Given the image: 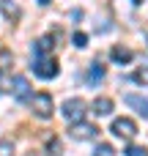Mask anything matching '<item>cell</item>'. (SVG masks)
I'll list each match as a JSON object with an SVG mask.
<instances>
[{
    "instance_id": "obj_1",
    "label": "cell",
    "mask_w": 148,
    "mask_h": 156,
    "mask_svg": "<svg viewBox=\"0 0 148 156\" xmlns=\"http://www.w3.org/2000/svg\"><path fill=\"white\" fill-rule=\"evenodd\" d=\"M33 74H36V77H41V80H55V77L60 74V66H58V60H55V58L36 55V60H33Z\"/></svg>"
},
{
    "instance_id": "obj_2",
    "label": "cell",
    "mask_w": 148,
    "mask_h": 156,
    "mask_svg": "<svg viewBox=\"0 0 148 156\" xmlns=\"http://www.w3.org/2000/svg\"><path fill=\"white\" fill-rule=\"evenodd\" d=\"M30 110H33V115L36 118H52V110H55V101H52V96L49 93H33L30 96Z\"/></svg>"
},
{
    "instance_id": "obj_3",
    "label": "cell",
    "mask_w": 148,
    "mask_h": 156,
    "mask_svg": "<svg viewBox=\"0 0 148 156\" xmlns=\"http://www.w3.org/2000/svg\"><path fill=\"white\" fill-rule=\"evenodd\" d=\"M96 134H99V129L91 126V123H85V121H74L71 129H69V137L77 140V143H82V140H93Z\"/></svg>"
},
{
    "instance_id": "obj_4",
    "label": "cell",
    "mask_w": 148,
    "mask_h": 156,
    "mask_svg": "<svg viewBox=\"0 0 148 156\" xmlns=\"http://www.w3.org/2000/svg\"><path fill=\"white\" fill-rule=\"evenodd\" d=\"M85 107H88V104H85L82 99H69V101L63 104V110H60V112H63V118H66V121H71V123H74V121H82V118H85Z\"/></svg>"
},
{
    "instance_id": "obj_5",
    "label": "cell",
    "mask_w": 148,
    "mask_h": 156,
    "mask_svg": "<svg viewBox=\"0 0 148 156\" xmlns=\"http://www.w3.org/2000/svg\"><path fill=\"white\" fill-rule=\"evenodd\" d=\"M113 134L121 137V140H132L137 134V123L132 118H115L113 121Z\"/></svg>"
},
{
    "instance_id": "obj_6",
    "label": "cell",
    "mask_w": 148,
    "mask_h": 156,
    "mask_svg": "<svg viewBox=\"0 0 148 156\" xmlns=\"http://www.w3.org/2000/svg\"><path fill=\"white\" fill-rule=\"evenodd\" d=\"M11 85H14V88H11V93H14V96H16L19 101H25V99H30V82H27V77H22V74H16Z\"/></svg>"
},
{
    "instance_id": "obj_7",
    "label": "cell",
    "mask_w": 148,
    "mask_h": 156,
    "mask_svg": "<svg viewBox=\"0 0 148 156\" xmlns=\"http://www.w3.org/2000/svg\"><path fill=\"white\" fill-rule=\"evenodd\" d=\"M126 104L132 107V110H137L143 118H148V99L146 96H137V93H129L126 96Z\"/></svg>"
},
{
    "instance_id": "obj_8",
    "label": "cell",
    "mask_w": 148,
    "mask_h": 156,
    "mask_svg": "<svg viewBox=\"0 0 148 156\" xmlns=\"http://www.w3.org/2000/svg\"><path fill=\"white\" fill-rule=\"evenodd\" d=\"M93 112L96 115H110L113 112V99H107V96H99V99H93Z\"/></svg>"
},
{
    "instance_id": "obj_9",
    "label": "cell",
    "mask_w": 148,
    "mask_h": 156,
    "mask_svg": "<svg viewBox=\"0 0 148 156\" xmlns=\"http://www.w3.org/2000/svg\"><path fill=\"white\" fill-rule=\"evenodd\" d=\"M110 58H113L115 63H129V60L135 58V52H132L129 47H113V52H110Z\"/></svg>"
},
{
    "instance_id": "obj_10",
    "label": "cell",
    "mask_w": 148,
    "mask_h": 156,
    "mask_svg": "<svg viewBox=\"0 0 148 156\" xmlns=\"http://www.w3.org/2000/svg\"><path fill=\"white\" fill-rule=\"evenodd\" d=\"M33 49H36V55H47V52H52V49H55V36H44V38H38Z\"/></svg>"
},
{
    "instance_id": "obj_11",
    "label": "cell",
    "mask_w": 148,
    "mask_h": 156,
    "mask_svg": "<svg viewBox=\"0 0 148 156\" xmlns=\"http://www.w3.org/2000/svg\"><path fill=\"white\" fill-rule=\"evenodd\" d=\"M102 80H104V66H99V63L93 60L91 69H88V82H91V85H99Z\"/></svg>"
},
{
    "instance_id": "obj_12",
    "label": "cell",
    "mask_w": 148,
    "mask_h": 156,
    "mask_svg": "<svg viewBox=\"0 0 148 156\" xmlns=\"http://www.w3.org/2000/svg\"><path fill=\"white\" fill-rule=\"evenodd\" d=\"M132 80H135L137 85H146V88H148V66H140V69L132 74Z\"/></svg>"
},
{
    "instance_id": "obj_13",
    "label": "cell",
    "mask_w": 148,
    "mask_h": 156,
    "mask_svg": "<svg viewBox=\"0 0 148 156\" xmlns=\"http://www.w3.org/2000/svg\"><path fill=\"white\" fill-rule=\"evenodd\" d=\"M3 14H5V16H11V19H19V8H16L11 0H3Z\"/></svg>"
},
{
    "instance_id": "obj_14",
    "label": "cell",
    "mask_w": 148,
    "mask_h": 156,
    "mask_svg": "<svg viewBox=\"0 0 148 156\" xmlns=\"http://www.w3.org/2000/svg\"><path fill=\"white\" fill-rule=\"evenodd\" d=\"M0 156H14V143L5 137V140H0Z\"/></svg>"
},
{
    "instance_id": "obj_15",
    "label": "cell",
    "mask_w": 148,
    "mask_h": 156,
    "mask_svg": "<svg viewBox=\"0 0 148 156\" xmlns=\"http://www.w3.org/2000/svg\"><path fill=\"white\" fill-rule=\"evenodd\" d=\"M71 44H74L77 49H82V47H88V36H85V33H74V36H71Z\"/></svg>"
},
{
    "instance_id": "obj_16",
    "label": "cell",
    "mask_w": 148,
    "mask_h": 156,
    "mask_svg": "<svg viewBox=\"0 0 148 156\" xmlns=\"http://www.w3.org/2000/svg\"><path fill=\"white\" fill-rule=\"evenodd\" d=\"M93 156H113V145L99 143V145H96V151H93Z\"/></svg>"
},
{
    "instance_id": "obj_17",
    "label": "cell",
    "mask_w": 148,
    "mask_h": 156,
    "mask_svg": "<svg viewBox=\"0 0 148 156\" xmlns=\"http://www.w3.org/2000/svg\"><path fill=\"white\" fill-rule=\"evenodd\" d=\"M126 156H148V151L143 145H129V148H126Z\"/></svg>"
},
{
    "instance_id": "obj_18",
    "label": "cell",
    "mask_w": 148,
    "mask_h": 156,
    "mask_svg": "<svg viewBox=\"0 0 148 156\" xmlns=\"http://www.w3.org/2000/svg\"><path fill=\"white\" fill-rule=\"evenodd\" d=\"M49 151H52V156H58L60 154V143L58 140H49Z\"/></svg>"
},
{
    "instance_id": "obj_19",
    "label": "cell",
    "mask_w": 148,
    "mask_h": 156,
    "mask_svg": "<svg viewBox=\"0 0 148 156\" xmlns=\"http://www.w3.org/2000/svg\"><path fill=\"white\" fill-rule=\"evenodd\" d=\"M27 156H47V154H41V151H30Z\"/></svg>"
},
{
    "instance_id": "obj_20",
    "label": "cell",
    "mask_w": 148,
    "mask_h": 156,
    "mask_svg": "<svg viewBox=\"0 0 148 156\" xmlns=\"http://www.w3.org/2000/svg\"><path fill=\"white\" fill-rule=\"evenodd\" d=\"M38 3H41V5H47V3H49V0H38Z\"/></svg>"
}]
</instances>
